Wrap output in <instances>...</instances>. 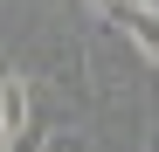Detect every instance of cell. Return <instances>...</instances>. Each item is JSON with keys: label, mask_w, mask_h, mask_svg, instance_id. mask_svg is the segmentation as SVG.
<instances>
[{"label": "cell", "mask_w": 159, "mask_h": 152, "mask_svg": "<svg viewBox=\"0 0 159 152\" xmlns=\"http://www.w3.org/2000/svg\"><path fill=\"white\" fill-rule=\"evenodd\" d=\"M0 69H7V42H0Z\"/></svg>", "instance_id": "cell-4"}, {"label": "cell", "mask_w": 159, "mask_h": 152, "mask_svg": "<svg viewBox=\"0 0 159 152\" xmlns=\"http://www.w3.org/2000/svg\"><path fill=\"white\" fill-rule=\"evenodd\" d=\"M0 152H7V132H0Z\"/></svg>", "instance_id": "cell-5"}, {"label": "cell", "mask_w": 159, "mask_h": 152, "mask_svg": "<svg viewBox=\"0 0 159 152\" xmlns=\"http://www.w3.org/2000/svg\"><path fill=\"white\" fill-rule=\"evenodd\" d=\"M35 152H90V138H83V132H48Z\"/></svg>", "instance_id": "cell-2"}, {"label": "cell", "mask_w": 159, "mask_h": 152, "mask_svg": "<svg viewBox=\"0 0 159 152\" xmlns=\"http://www.w3.org/2000/svg\"><path fill=\"white\" fill-rule=\"evenodd\" d=\"M145 152H159V132H152V138H145Z\"/></svg>", "instance_id": "cell-3"}, {"label": "cell", "mask_w": 159, "mask_h": 152, "mask_svg": "<svg viewBox=\"0 0 159 152\" xmlns=\"http://www.w3.org/2000/svg\"><path fill=\"white\" fill-rule=\"evenodd\" d=\"M111 28L159 69V0H118V7H111Z\"/></svg>", "instance_id": "cell-1"}, {"label": "cell", "mask_w": 159, "mask_h": 152, "mask_svg": "<svg viewBox=\"0 0 159 152\" xmlns=\"http://www.w3.org/2000/svg\"><path fill=\"white\" fill-rule=\"evenodd\" d=\"M90 7H104V0H90Z\"/></svg>", "instance_id": "cell-6"}]
</instances>
